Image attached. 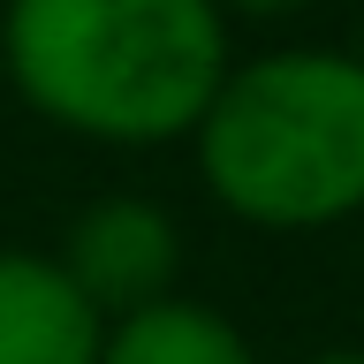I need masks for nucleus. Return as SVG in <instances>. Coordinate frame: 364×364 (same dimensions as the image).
Masks as SVG:
<instances>
[{
  "label": "nucleus",
  "mask_w": 364,
  "mask_h": 364,
  "mask_svg": "<svg viewBox=\"0 0 364 364\" xmlns=\"http://www.w3.org/2000/svg\"><path fill=\"white\" fill-rule=\"evenodd\" d=\"M99 364H258V349H250L243 326L220 318L213 304L159 296V304H136V311L107 318Z\"/></svg>",
  "instance_id": "39448f33"
},
{
  "label": "nucleus",
  "mask_w": 364,
  "mask_h": 364,
  "mask_svg": "<svg viewBox=\"0 0 364 364\" xmlns=\"http://www.w3.org/2000/svg\"><path fill=\"white\" fill-rule=\"evenodd\" d=\"M107 318L61 258L0 250V364H99Z\"/></svg>",
  "instance_id": "20e7f679"
},
{
  "label": "nucleus",
  "mask_w": 364,
  "mask_h": 364,
  "mask_svg": "<svg viewBox=\"0 0 364 364\" xmlns=\"http://www.w3.org/2000/svg\"><path fill=\"white\" fill-rule=\"evenodd\" d=\"M0 76L53 129L152 152L198 129L228 76L220 0H8Z\"/></svg>",
  "instance_id": "f257e3e1"
},
{
  "label": "nucleus",
  "mask_w": 364,
  "mask_h": 364,
  "mask_svg": "<svg viewBox=\"0 0 364 364\" xmlns=\"http://www.w3.org/2000/svg\"><path fill=\"white\" fill-rule=\"evenodd\" d=\"M61 273L99 304V318H122L136 304H159L175 296V273H182V235L175 220L159 213L152 198H99L84 205L61 235Z\"/></svg>",
  "instance_id": "7ed1b4c3"
},
{
  "label": "nucleus",
  "mask_w": 364,
  "mask_h": 364,
  "mask_svg": "<svg viewBox=\"0 0 364 364\" xmlns=\"http://www.w3.org/2000/svg\"><path fill=\"white\" fill-rule=\"evenodd\" d=\"M228 16H250V23H273V16H296L304 0H220Z\"/></svg>",
  "instance_id": "423d86ee"
},
{
  "label": "nucleus",
  "mask_w": 364,
  "mask_h": 364,
  "mask_svg": "<svg viewBox=\"0 0 364 364\" xmlns=\"http://www.w3.org/2000/svg\"><path fill=\"white\" fill-rule=\"evenodd\" d=\"M304 364H364V349H318V357H304Z\"/></svg>",
  "instance_id": "0eeeda50"
},
{
  "label": "nucleus",
  "mask_w": 364,
  "mask_h": 364,
  "mask_svg": "<svg viewBox=\"0 0 364 364\" xmlns=\"http://www.w3.org/2000/svg\"><path fill=\"white\" fill-rule=\"evenodd\" d=\"M198 175L250 228H334L364 213V53L281 46L228 61L198 114Z\"/></svg>",
  "instance_id": "f03ea898"
}]
</instances>
